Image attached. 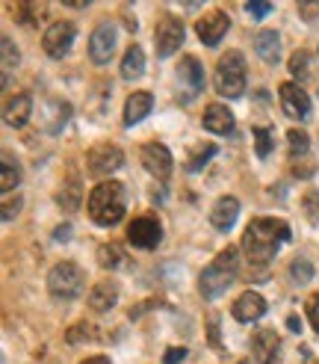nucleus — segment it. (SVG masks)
Masks as SVG:
<instances>
[{
    "label": "nucleus",
    "instance_id": "nucleus-1",
    "mask_svg": "<svg viewBox=\"0 0 319 364\" xmlns=\"http://www.w3.org/2000/svg\"><path fill=\"white\" fill-rule=\"evenodd\" d=\"M290 237H293L290 223L275 220V216H254V220L245 225L242 252L252 267H266L284 243H290Z\"/></svg>",
    "mask_w": 319,
    "mask_h": 364
},
{
    "label": "nucleus",
    "instance_id": "nucleus-2",
    "mask_svg": "<svg viewBox=\"0 0 319 364\" xmlns=\"http://www.w3.org/2000/svg\"><path fill=\"white\" fill-rule=\"evenodd\" d=\"M89 216L92 223L101 228H113L124 220V210H128V193H124V184L118 181H101V184L89 193Z\"/></svg>",
    "mask_w": 319,
    "mask_h": 364
},
{
    "label": "nucleus",
    "instance_id": "nucleus-3",
    "mask_svg": "<svg viewBox=\"0 0 319 364\" xmlns=\"http://www.w3.org/2000/svg\"><path fill=\"white\" fill-rule=\"evenodd\" d=\"M237 267H240V258H237V249H222L216 258H213L204 269H201V279H198V290L204 299H219L225 290L234 284L237 279Z\"/></svg>",
    "mask_w": 319,
    "mask_h": 364
},
{
    "label": "nucleus",
    "instance_id": "nucleus-4",
    "mask_svg": "<svg viewBox=\"0 0 319 364\" xmlns=\"http://www.w3.org/2000/svg\"><path fill=\"white\" fill-rule=\"evenodd\" d=\"M213 86H216V92L222 98H230V101L245 92V57H242V50L222 53L216 75H213Z\"/></svg>",
    "mask_w": 319,
    "mask_h": 364
},
{
    "label": "nucleus",
    "instance_id": "nucleus-5",
    "mask_svg": "<svg viewBox=\"0 0 319 364\" xmlns=\"http://www.w3.org/2000/svg\"><path fill=\"white\" fill-rule=\"evenodd\" d=\"M86 287V272L74 261H60L47 272V290L53 299L60 302H74Z\"/></svg>",
    "mask_w": 319,
    "mask_h": 364
},
{
    "label": "nucleus",
    "instance_id": "nucleus-6",
    "mask_svg": "<svg viewBox=\"0 0 319 364\" xmlns=\"http://www.w3.org/2000/svg\"><path fill=\"white\" fill-rule=\"evenodd\" d=\"M184 36H186V30H184L181 18L163 15V18L157 21V27H154V50H157V57H160V60L172 57V53L184 45Z\"/></svg>",
    "mask_w": 319,
    "mask_h": 364
},
{
    "label": "nucleus",
    "instance_id": "nucleus-7",
    "mask_svg": "<svg viewBox=\"0 0 319 364\" xmlns=\"http://www.w3.org/2000/svg\"><path fill=\"white\" fill-rule=\"evenodd\" d=\"M121 166H124V154L113 142H101V145H95V149L86 151V169L95 178H106V175L118 172Z\"/></svg>",
    "mask_w": 319,
    "mask_h": 364
},
{
    "label": "nucleus",
    "instance_id": "nucleus-8",
    "mask_svg": "<svg viewBox=\"0 0 319 364\" xmlns=\"http://www.w3.org/2000/svg\"><path fill=\"white\" fill-rule=\"evenodd\" d=\"M77 39V27L71 24V21H57V24H50L42 36V48L50 60H62L65 53L71 50V45H74Z\"/></svg>",
    "mask_w": 319,
    "mask_h": 364
},
{
    "label": "nucleus",
    "instance_id": "nucleus-9",
    "mask_svg": "<svg viewBox=\"0 0 319 364\" xmlns=\"http://www.w3.org/2000/svg\"><path fill=\"white\" fill-rule=\"evenodd\" d=\"M139 157H142V166H145L157 181H169L172 178L174 160H172V151L166 149L163 142H145L139 149Z\"/></svg>",
    "mask_w": 319,
    "mask_h": 364
},
{
    "label": "nucleus",
    "instance_id": "nucleus-10",
    "mask_svg": "<svg viewBox=\"0 0 319 364\" xmlns=\"http://www.w3.org/2000/svg\"><path fill=\"white\" fill-rule=\"evenodd\" d=\"M116 24L113 21H101L92 36H89V57H92L95 65H106L113 60V53H116Z\"/></svg>",
    "mask_w": 319,
    "mask_h": 364
},
{
    "label": "nucleus",
    "instance_id": "nucleus-11",
    "mask_svg": "<svg viewBox=\"0 0 319 364\" xmlns=\"http://www.w3.org/2000/svg\"><path fill=\"white\" fill-rule=\"evenodd\" d=\"M128 240L136 249H157L163 240V225H160L157 216H136L128 225Z\"/></svg>",
    "mask_w": 319,
    "mask_h": 364
},
{
    "label": "nucleus",
    "instance_id": "nucleus-12",
    "mask_svg": "<svg viewBox=\"0 0 319 364\" xmlns=\"http://www.w3.org/2000/svg\"><path fill=\"white\" fill-rule=\"evenodd\" d=\"M278 98H281V110L296 122L310 119V98L298 83H281L278 86Z\"/></svg>",
    "mask_w": 319,
    "mask_h": 364
},
{
    "label": "nucleus",
    "instance_id": "nucleus-13",
    "mask_svg": "<svg viewBox=\"0 0 319 364\" xmlns=\"http://www.w3.org/2000/svg\"><path fill=\"white\" fill-rule=\"evenodd\" d=\"M228 27H230V18H228V12H222V9H213V12L201 15L198 21H195V33H198L201 45H207V48H216V45L225 39Z\"/></svg>",
    "mask_w": 319,
    "mask_h": 364
},
{
    "label": "nucleus",
    "instance_id": "nucleus-14",
    "mask_svg": "<svg viewBox=\"0 0 319 364\" xmlns=\"http://www.w3.org/2000/svg\"><path fill=\"white\" fill-rule=\"evenodd\" d=\"M177 80H181V89H184V101H192L201 95L204 89V68L201 63L192 57V53H186V57L181 60V65H177Z\"/></svg>",
    "mask_w": 319,
    "mask_h": 364
},
{
    "label": "nucleus",
    "instance_id": "nucleus-15",
    "mask_svg": "<svg viewBox=\"0 0 319 364\" xmlns=\"http://www.w3.org/2000/svg\"><path fill=\"white\" fill-rule=\"evenodd\" d=\"M266 311H269V305H266V299L260 294H254V290H245L234 302V308H230V314L240 323H257L260 317H266Z\"/></svg>",
    "mask_w": 319,
    "mask_h": 364
},
{
    "label": "nucleus",
    "instance_id": "nucleus-16",
    "mask_svg": "<svg viewBox=\"0 0 319 364\" xmlns=\"http://www.w3.org/2000/svg\"><path fill=\"white\" fill-rule=\"evenodd\" d=\"M281 353V338L275 329H257L252 338V355L257 364H275Z\"/></svg>",
    "mask_w": 319,
    "mask_h": 364
},
{
    "label": "nucleus",
    "instance_id": "nucleus-17",
    "mask_svg": "<svg viewBox=\"0 0 319 364\" xmlns=\"http://www.w3.org/2000/svg\"><path fill=\"white\" fill-rule=\"evenodd\" d=\"M237 216H240V202L234 196H222L210 210V225L225 234V231H230L237 225Z\"/></svg>",
    "mask_w": 319,
    "mask_h": 364
},
{
    "label": "nucleus",
    "instance_id": "nucleus-18",
    "mask_svg": "<svg viewBox=\"0 0 319 364\" xmlns=\"http://www.w3.org/2000/svg\"><path fill=\"white\" fill-rule=\"evenodd\" d=\"M201 124H204V131L216 134V136L234 134V116H230V110L225 104H210L201 116Z\"/></svg>",
    "mask_w": 319,
    "mask_h": 364
},
{
    "label": "nucleus",
    "instance_id": "nucleus-19",
    "mask_svg": "<svg viewBox=\"0 0 319 364\" xmlns=\"http://www.w3.org/2000/svg\"><path fill=\"white\" fill-rule=\"evenodd\" d=\"M116 302H118V282H113V279H101L92 290H89V308L98 314L110 311Z\"/></svg>",
    "mask_w": 319,
    "mask_h": 364
},
{
    "label": "nucleus",
    "instance_id": "nucleus-20",
    "mask_svg": "<svg viewBox=\"0 0 319 364\" xmlns=\"http://www.w3.org/2000/svg\"><path fill=\"white\" fill-rule=\"evenodd\" d=\"M254 50L266 65H278L281 63V36L275 30H260L254 36Z\"/></svg>",
    "mask_w": 319,
    "mask_h": 364
},
{
    "label": "nucleus",
    "instance_id": "nucleus-21",
    "mask_svg": "<svg viewBox=\"0 0 319 364\" xmlns=\"http://www.w3.org/2000/svg\"><path fill=\"white\" fill-rule=\"evenodd\" d=\"M151 107H154V95L151 92H133L128 101H124V124L128 127L139 124L151 113Z\"/></svg>",
    "mask_w": 319,
    "mask_h": 364
},
{
    "label": "nucleus",
    "instance_id": "nucleus-22",
    "mask_svg": "<svg viewBox=\"0 0 319 364\" xmlns=\"http://www.w3.org/2000/svg\"><path fill=\"white\" fill-rule=\"evenodd\" d=\"M30 113H33V98L30 95H15L4 107V122L9 127H24L30 122Z\"/></svg>",
    "mask_w": 319,
    "mask_h": 364
},
{
    "label": "nucleus",
    "instance_id": "nucleus-23",
    "mask_svg": "<svg viewBox=\"0 0 319 364\" xmlns=\"http://www.w3.org/2000/svg\"><path fill=\"white\" fill-rule=\"evenodd\" d=\"M142 71H145V50L139 45H130L124 50V60H121V77L124 80H139Z\"/></svg>",
    "mask_w": 319,
    "mask_h": 364
},
{
    "label": "nucleus",
    "instance_id": "nucleus-24",
    "mask_svg": "<svg viewBox=\"0 0 319 364\" xmlns=\"http://www.w3.org/2000/svg\"><path fill=\"white\" fill-rule=\"evenodd\" d=\"M216 154H219V145L216 142H198L189 151V157H186V172H201Z\"/></svg>",
    "mask_w": 319,
    "mask_h": 364
},
{
    "label": "nucleus",
    "instance_id": "nucleus-25",
    "mask_svg": "<svg viewBox=\"0 0 319 364\" xmlns=\"http://www.w3.org/2000/svg\"><path fill=\"white\" fill-rule=\"evenodd\" d=\"M0 53H4V89H9V83H12V68H18V63H21V53H18V48L12 45V39L9 36H4L0 39Z\"/></svg>",
    "mask_w": 319,
    "mask_h": 364
},
{
    "label": "nucleus",
    "instance_id": "nucleus-26",
    "mask_svg": "<svg viewBox=\"0 0 319 364\" xmlns=\"http://www.w3.org/2000/svg\"><path fill=\"white\" fill-rule=\"evenodd\" d=\"M57 202H60L65 210H77V208H80V181H77L74 172H71V178L62 184V190L57 193Z\"/></svg>",
    "mask_w": 319,
    "mask_h": 364
},
{
    "label": "nucleus",
    "instance_id": "nucleus-27",
    "mask_svg": "<svg viewBox=\"0 0 319 364\" xmlns=\"http://www.w3.org/2000/svg\"><path fill=\"white\" fill-rule=\"evenodd\" d=\"M252 136H254V151H257V157L263 160V157H269L272 154V149H275V127H252Z\"/></svg>",
    "mask_w": 319,
    "mask_h": 364
},
{
    "label": "nucleus",
    "instance_id": "nucleus-28",
    "mask_svg": "<svg viewBox=\"0 0 319 364\" xmlns=\"http://www.w3.org/2000/svg\"><path fill=\"white\" fill-rule=\"evenodd\" d=\"M287 145H290V160H305L310 151V136L305 131H298V127H293L287 134Z\"/></svg>",
    "mask_w": 319,
    "mask_h": 364
},
{
    "label": "nucleus",
    "instance_id": "nucleus-29",
    "mask_svg": "<svg viewBox=\"0 0 319 364\" xmlns=\"http://www.w3.org/2000/svg\"><path fill=\"white\" fill-rule=\"evenodd\" d=\"M18 181H21V172H18V163L12 160L9 151H4V175H0V190L4 193H12L18 187Z\"/></svg>",
    "mask_w": 319,
    "mask_h": 364
},
{
    "label": "nucleus",
    "instance_id": "nucleus-30",
    "mask_svg": "<svg viewBox=\"0 0 319 364\" xmlns=\"http://www.w3.org/2000/svg\"><path fill=\"white\" fill-rule=\"evenodd\" d=\"M98 264L103 269H116L118 264H124V249L118 243H103L98 249Z\"/></svg>",
    "mask_w": 319,
    "mask_h": 364
},
{
    "label": "nucleus",
    "instance_id": "nucleus-31",
    "mask_svg": "<svg viewBox=\"0 0 319 364\" xmlns=\"http://www.w3.org/2000/svg\"><path fill=\"white\" fill-rule=\"evenodd\" d=\"M310 53L308 50H296L293 57H290V75L298 80V83H305L310 77Z\"/></svg>",
    "mask_w": 319,
    "mask_h": 364
},
{
    "label": "nucleus",
    "instance_id": "nucleus-32",
    "mask_svg": "<svg viewBox=\"0 0 319 364\" xmlns=\"http://www.w3.org/2000/svg\"><path fill=\"white\" fill-rule=\"evenodd\" d=\"M45 4H15V18H18V24H35V21H42V15H45Z\"/></svg>",
    "mask_w": 319,
    "mask_h": 364
},
{
    "label": "nucleus",
    "instance_id": "nucleus-33",
    "mask_svg": "<svg viewBox=\"0 0 319 364\" xmlns=\"http://www.w3.org/2000/svg\"><path fill=\"white\" fill-rule=\"evenodd\" d=\"M290 276H293L296 284H308V282L313 279V264H310L308 258H293V264H290Z\"/></svg>",
    "mask_w": 319,
    "mask_h": 364
},
{
    "label": "nucleus",
    "instance_id": "nucleus-34",
    "mask_svg": "<svg viewBox=\"0 0 319 364\" xmlns=\"http://www.w3.org/2000/svg\"><path fill=\"white\" fill-rule=\"evenodd\" d=\"M301 208H305L310 223H319V190H308L305 198H301Z\"/></svg>",
    "mask_w": 319,
    "mask_h": 364
},
{
    "label": "nucleus",
    "instance_id": "nucleus-35",
    "mask_svg": "<svg viewBox=\"0 0 319 364\" xmlns=\"http://www.w3.org/2000/svg\"><path fill=\"white\" fill-rule=\"evenodd\" d=\"M272 4L269 0H252V4H245V12L252 15V21H260V18H266V15H272Z\"/></svg>",
    "mask_w": 319,
    "mask_h": 364
},
{
    "label": "nucleus",
    "instance_id": "nucleus-36",
    "mask_svg": "<svg viewBox=\"0 0 319 364\" xmlns=\"http://www.w3.org/2000/svg\"><path fill=\"white\" fill-rule=\"evenodd\" d=\"M80 338H86V341H95V329L89 323H77L74 329L68 332V343H77Z\"/></svg>",
    "mask_w": 319,
    "mask_h": 364
},
{
    "label": "nucleus",
    "instance_id": "nucleus-37",
    "mask_svg": "<svg viewBox=\"0 0 319 364\" xmlns=\"http://www.w3.org/2000/svg\"><path fill=\"white\" fill-rule=\"evenodd\" d=\"M308 317H310V326H313L316 335H319V294H313L308 299Z\"/></svg>",
    "mask_w": 319,
    "mask_h": 364
},
{
    "label": "nucleus",
    "instance_id": "nucleus-38",
    "mask_svg": "<svg viewBox=\"0 0 319 364\" xmlns=\"http://www.w3.org/2000/svg\"><path fill=\"white\" fill-rule=\"evenodd\" d=\"M18 210H21V196H18L15 202H12V198H6V202H4V223H12V216H18Z\"/></svg>",
    "mask_w": 319,
    "mask_h": 364
},
{
    "label": "nucleus",
    "instance_id": "nucleus-39",
    "mask_svg": "<svg viewBox=\"0 0 319 364\" xmlns=\"http://www.w3.org/2000/svg\"><path fill=\"white\" fill-rule=\"evenodd\" d=\"M184 358H186V350H184V347H172V350L163 355V364H184Z\"/></svg>",
    "mask_w": 319,
    "mask_h": 364
},
{
    "label": "nucleus",
    "instance_id": "nucleus-40",
    "mask_svg": "<svg viewBox=\"0 0 319 364\" xmlns=\"http://www.w3.org/2000/svg\"><path fill=\"white\" fill-rule=\"evenodd\" d=\"M80 364H110V358H106V355H89V358H83Z\"/></svg>",
    "mask_w": 319,
    "mask_h": 364
},
{
    "label": "nucleus",
    "instance_id": "nucleus-41",
    "mask_svg": "<svg viewBox=\"0 0 319 364\" xmlns=\"http://www.w3.org/2000/svg\"><path fill=\"white\" fill-rule=\"evenodd\" d=\"M53 237H57V240H68V237H71V225H60Z\"/></svg>",
    "mask_w": 319,
    "mask_h": 364
},
{
    "label": "nucleus",
    "instance_id": "nucleus-42",
    "mask_svg": "<svg viewBox=\"0 0 319 364\" xmlns=\"http://www.w3.org/2000/svg\"><path fill=\"white\" fill-rule=\"evenodd\" d=\"M290 329H293V332H301V320H296V317H290Z\"/></svg>",
    "mask_w": 319,
    "mask_h": 364
},
{
    "label": "nucleus",
    "instance_id": "nucleus-43",
    "mask_svg": "<svg viewBox=\"0 0 319 364\" xmlns=\"http://www.w3.org/2000/svg\"><path fill=\"white\" fill-rule=\"evenodd\" d=\"M316 57H319V50H316Z\"/></svg>",
    "mask_w": 319,
    "mask_h": 364
}]
</instances>
